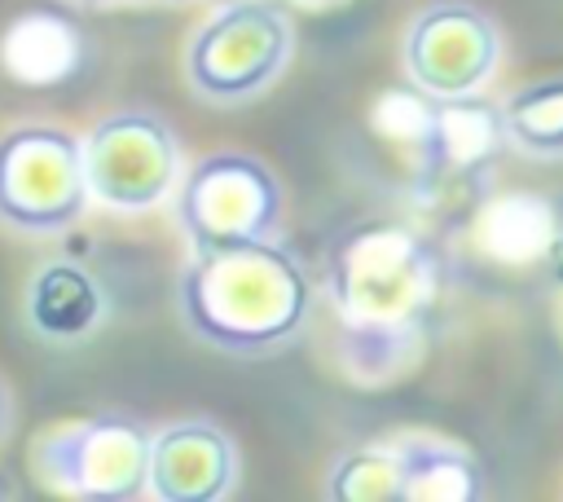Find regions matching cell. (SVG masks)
<instances>
[{
    "label": "cell",
    "instance_id": "obj_15",
    "mask_svg": "<svg viewBox=\"0 0 563 502\" xmlns=\"http://www.w3.org/2000/svg\"><path fill=\"white\" fill-rule=\"evenodd\" d=\"M501 132L532 159H563V79H541L506 97Z\"/></svg>",
    "mask_w": 563,
    "mask_h": 502
},
{
    "label": "cell",
    "instance_id": "obj_7",
    "mask_svg": "<svg viewBox=\"0 0 563 502\" xmlns=\"http://www.w3.org/2000/svg\"><path fill=\"white\" fill-rule=\"evenodd\" d=\"M176 220L194 251L273 238L282 225V181L255 154H207L176 185Z\"/></svg>",
    "mask_w": 563,
    "mask_h": 502
},
{
    "label": "cell",
    "instance_id": "obj_16",
    "mask_svg": "<svg viewBox=\"0 0 563 502\" xmlns=\"http://www.w3.org/2000/svg\"><path fill=\"white\" fill-rule=\"evenodd\" d=\"M334 502H405V458L400 445H361L334 458L325 476Z\"/></svg>",
    "mask_w": 563,
    "mask_h": 502
},
{
    "label": "cell",
    "instance_id": "obj_9",
    "mask_svg": "<svg viewBox=\"0 0 563 502\" xmlns=\"http://www.w3.org/2000/svg\"><path fill=\"white\" fill-rule=\"evenodd\" d=\"M238 445L207 418H180L150 432L145 493L158 502H224L238 489Z\"/></svg>",
    "mask_w": 563,
    "mask_h": 502
},
{
    "label": "cell",
    "instance_id": "obj_2",
    "mask_svg": "<svg viewBox=\"0 0 563 502\" xmlns=\"http://www.w3.org/2000/svg\"><path fill=\"white\" fill-rule=\"evenodd\" d=\"M440 291L435 247L405 225H361L330 255V295L356 335H413Z\"/></svg>",
    "mask_w": 563,
    "mask_h": 502
},
{
    "label": "cell",
    "instance_id": "obj_17",
    "mask_svg": "<svg viewBox=\"0 0 563 502\" xmlns=\"http://www.w3.org/2000/svg\"><path fill=\"white\" fill-rule=\"evenodd\" d=\"M13 427H18V401H13V388H9L4 374H0V449H4V440L13 436Z\"/></svg>",
    "mask_w": 563,
    "mask_h": 502
},
{
    "label": "cell",
    "instance_id": "obj_18",
    "mask_svg": "<svg viewBox=\"0 0 563 502\" xmlns=\"http://www.w3.org/2000/svg\"><path fill=\"white\" fill-rule=\"evenodd\" d=\"M70 4H79V9H114L123 0H70Z\"/></svg>",
    "mask_w": 563,
    "mask_h": 502
},
{
    "label": "cell",
    "instance_id": "obj_13",
    "mask_svg": "<svg viewBox=\"0 0 563 502\" xmlns=\"http://www.w3.org/2000/svg\"><path fill=\"white\" fill-rule=\"evenodd\" d=\"M405 458V502H475L484 498V476L466 449L440 436H413L400 445Z\"/></svg>",
    "mask_w": 563,
    "mask_h": 502
},
{
    "label": "cell",
    "instance_id": "obj_1",
    "mask_svg": "<svg viewBox=\"0 0 563 502\" xmlns=\"http://www.w3.org/2000/svg\"><path fill=\"white\" fill-rule=\"evenodd\" d=\"M180 321L211 348L264 357L286 348L312 313V277L273 238L194 251L176 282Z\"/></svg>",
    "mask_w": 563,
    "mask_h": 502
},
{
    "label": "cell",
    "instance_id": "obj_4",
    "mask_svg": "<svg viewBox=\"0 0 563 502\" xmlns=\"http://www.w3.org/2000/svg\"><path fill=\"white\" fill-rule=\"evenodd\" d=\"M295 48L286 9L268 0H233L216 9L185 48V79L202 101L238 106L273 88Z\"/></svg>",
    "mask_w": 563,
    "mask_h": 502
},
{
    "label": "cell",
    "instance_id": "obj_10",
    "mask_svg": "<svg viewBox=\"0 0 563 502\" xmlns=\"http://www.w3.org/2000/svg\"><path fill=\"white\" fill-rule=\"evenodd\" d=\"M88 40L84 26L48 4L13 13L0 31V70L18 88H62L84 70Z\"/></svg>",
    "mask_w": 563,
    "mask_h": 502
},
{
    "label": "cell",
    "instance_id": "obj_19",
    "mask_svg": "<svg viewBox=\"0 0 563 502\" xmlns=\"http://www.w3.org/2000/svg\"><path fill=\"white\" fill-rule=\"evenodd\" d=\"M172 4H189V0H172Z\"/></svg>",
    "mask_w": 563,
    "mask_h": 502
},
{
    "label": "cell",
    "instance_id": "obj_14",
    "mask_svg": "<svg viewBox=\"0 0 563 502\" xmlns=\"http://www.w3.org/2000/svg\"><path fill=\"white\" fill-rule=\"evenodd\" d=\"M497 137H501V114L484 110L475 97H462V101H440V110H431L422 150L431 163L449 172H466L497 150Z\"/></svg>",
    "mask_w": 563,
    "mask_h": 502
},
{
    "label": "cell",
    "instance_id": "obj_11",
    "mask_svg": "<svg viewBox=\"0 0 563 502\" xmlns=\"http://www.w3.org/2000/svg\"><path fill=\"white\" fill-rule=\"evenodd\" d=\"M106 313H110V295L101 277L79 260L57 255L26 277L22 317L31 335L44 343H84L101 330Z\"/></svg>",
    "mask_w": 563,
    "mask_h": 502
},
{
    "label": "cell",
    "instance_id": "obj_8",
    "mask_svg": "<svg viewBox=\"0 0 563 502\" xmlns=\"http://www.w3.org/2000/svg\"><path fill=\"white\" fill-rule=\"evenodd\" d=\"M405 79L418 97L462 101L479 97L501 62L497 22L466 0H435L405 26Z\"/></svg>",
    "mask_w": 563,
    "mask_h": 502
},
{
    "label": "cell",
    "instance_id": "obj_6",
    "mask_svg": "<svg viewBox=\"0 0 563 502\" xmlns=\"http://www.w3.org/2000/svg\"><path fill=\"white\" fill-rule=\"evenodd\" d=\"M35 476L84 502H132L145 493L150 432L128 414H88L48 427L31 449Z\"/></svg>",
    "mask_w": 563,
    "mask_h": 502
},
{
    "label": "cell",
    "instance_id": "obj_3",
    "mask_svg": "<svg viewBox=\"0 0 563 502\" xmlns=\"http://www.w3.org/2000/svg\"><path fill=\"white\" fill-rule=\"evenodd\" d=\"M84 137L53 119H18L0 132V225L57 238L88 211Z\"/></svg>",
    "mask_w": 563,
    "mask_h": 502
},
{
    "label": "cell",
    "instance_id": "obj_12",
    "mask_svg": "<svg viewBox=\"0 0 563 502\" xmlns=\"http://www.w3.org/2000/svg\"><path fill=\"white\" fill-rule=\"evenodd\" d=\"M475 233H479V247L493 260L519 269L528 260H541L554 247L559 225H554V207L550 203H541L532 194H501L479 211Z\"/></svg>",
    "mask_w": 563,
    "mask_h": 502
},
{
    "label": "cell",
    "instance_id": "obj_5",
    "mask_svg": "<svg viewBox=\"0 0 563 502\" xmlns=\"http://www.w3.org/2000/svg\"><path fill=\"white\" fill-rule=\"evenodd\" d=\"M84 176L97 207L123 216L154 211L176 194L185 176L180 141L167 119L150 110L101 114L84 137Z\"/></svg>",
    "mask_w": 563,
    "mask_h": 502
}]
</instances>
